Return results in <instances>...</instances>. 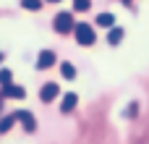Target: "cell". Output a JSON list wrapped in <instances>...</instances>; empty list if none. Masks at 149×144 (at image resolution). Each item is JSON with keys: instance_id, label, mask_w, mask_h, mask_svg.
Returning a JSON list of instances; mask_svg holds the SVG:
<instances>
[{"instance_id": "9", "label": "cell", "mask_w": 149, "mask_h": 144, "mask_svg": "<svg viewBox=\"0 0 149 144\" xmlns=\"http://www.w3.org/2000/svg\"><path fill=\"white\" fill-rule=\"evenodd\" d=\"M76 105H79V94H73V92L63 94V100H60V110H63V113H71Z\"/></svg>"}, {"instance_id": "16", "label": "cell", "mask_w": 149, "mask_h": 144, "mask_svg": "<svg viewBox=\"0 0 149 144\" xmlns=\"http://www.w3.org/2000/svg\"><path fill=\"white\" fill-rule=\"evenodd\" d=\"M47 3H60V0H47Z\"/></svg>"}, {"instance_id": "3", "label": "cell", "mask_w": 149, "mask_h": 144, "mask_svg": "<svg viewBox=\"0 0 149 144\" xmlns=\"http://www.w3.org/2000/svg\"><path fill=\"white\" fill-rule=\"evenodd\" d=\"M55 60H58V58H55L52 50H42V52L37 55V68H39V71H47V68L55 66Z\"/></svg>"}, {"instance_id": "5", "label": "cell", "mask_w": 149, "mask_h": 144, "mask_svg": "<svg viewBox=\"0 0 149 144\" xmlns=\"http://www.w3.org/2000/svg\"><path fill=\"white\" fill-rule=\"evenodd\" d=\"M0 94H3V97H10V100H24V97H26V89L10 81V84H5V87H3V92H0Z\"/></svg>"}, {"instance_id": "8", "label": "cell", "mask_w": 149, "mask_h": 144, "mask_svg": "<svg viewBox=\"0 0 149 144\" xmlns=\"http://www.w3.org/2000/svg\"><path fill=\"white\" fill-rule=\"evenodd\" d=\"M94 24H97V26H102V29H110V26H115V13L102 10V13L94 18Z\"/></svg>"}, {"instance_id": "12", "label": "cell", "mask_w": 149, "mask_h": 144, "mask_svg": "<svg viewBox=\"0 0 149 144\" xmlns=\"http://www.w3.org/2000/svg\"><path fill=\"white\" fill-rule=\"evenodd\" d=\"M21 5H24L26 10H39V8H42V0H21Z\"/></svg>"}, {"instance_id": "13", "label": "cell", "mask_w": 149, "mask_h": 144, "mask_svg": "<svg viewBox=\"0 0 149 144\" xmlns=\"http://www.w3.org/2000/svg\"><path fill=\"white\" fill-rule=\"evenodd\" d=\"M89 5H92V0H73L76 10H89Z\"/></svg>"}, {"instance_id": "7", "label": "cell", "mask_w": 149, "mask_h": 144, "mask_svg": "<svg viewBox=\"0 0 149 144\" xmlns=\"http://www.w3.org/2000/svg\"><path fill=\"white\" fill-rule=\"evenodd\" d=\"M123 37H126L123 26H118V24H115V26H110V29H107V45H110V47H118V45L123 42Z\"/></svg>"}, {"instance_id": "1", "label": "cell", "mask_w": 149, "mask_h": 144, "mask_svg": "<svg viewBox=\"0 0 149 144\" xmlns=\"http://www.w3.org/2000/svg\"><path fill=\"white\" fill-rule=\"evenodd\" d=\"M73 37H76V42H79L81 47H92V45L97 42L94 26H92V24H86V21H79V24L73 26Z\"/></svg>"}, {"instance_id": "6", "label": "cell", "mask_w": 149, "mask_h": 144, "mask_svg": "<svg viewBox=\"0 0 149 144\" xmlns=\"http://www.w3.org/2000/svg\"><path fill=\"white\" fill-rule=\"evenodd\" d=\"M16 121H18L29 134H31V131H37V121H34V115H31L29 110H18V113H16Z\"/></svg>"}, {"instance_id": "4", "label": "cell", "mask_w": 149, "mask_h": 144, "mask_svg": "<svg viewBox=\"0 0 149 144\" xmlns=\"http://www.w3.org/2000/svg\"><path fill=\"white\" fill-rule=\"evenodd\" d=\"M58 94H60V87H58L55 81H47V84L39 89V100H42V102H52Z\"/></svg>"}, {"instance_id": "15", "label": "cell", "mask_w": 149, "mask_h": 144, "mask_svg": "<svg viewBox=\"0 0 149 144\" xmlns=\"http://www.w3.org/2000/svg\"><path fill=\"white\" fill-rule=\"evenodd\" d=\"M123 5H131V0H123Z\"/></svg>"}, {"instance_id": "10", "label": "cell", "mask_w": 149, "mask_h": 144, "mask_svg": "<svg viewBox=\"0 0 149 144\" xmlns=\"http://www.w3.org/2000/svg\"><path fill=\"white\" fill-rule=\"evenodd\" d=\"M60 73H63V79H68V81L76 79V68H73V63H68V60L60 63Z\"/></svg>"}, {"instance_id": "17", "label": "cell", "mask_w": 149, "mask_h": 144, "mask_svg": "<svg viewBox=\"0 0 149 144\" xmlns=\"http://www.w3.org/2000/svg\"><path fill=\"white\" fill-rule=\"evenodd\" d=\"M0 108H3V94H0Z\"/></svg>"}, {"instance_id": "2", "label": "cell", "mask_w": 149, "mask_h": 144, "mask_svg": "<svg viewBox=\"0 0 149 144\" xmlns=\"http://www.w3.org/2000/svg\"><path fill=\"white\" fill-rule=\"evenodd\" d=\"M52 26H55V31H58V34H68V31H73V26H76L73 13H71V10H60V13L55 16Z\"/></svg>"}, {"instance_id": "14", "label": "cell", "mask_w": 149, "mask_h": 144, "mask_svg": "<svg viewBox=\"0 0 149 144\" xmlns=\"http://www.w3.org/2000/svg\"><path fill=\"white\" fill-rule=\"evenodd\" d=\"M0 84H3V87H5V84H10V71H8V68H3V71H0Z\"/></svg>"}, {"instance_id": "11", "label": "cell", "mask_w": 149, "mask_h": 144, "mask_svg": "<svg viewBox=\"0 0 149 144\" xmlns=\"http://www.w3.org/2000/svg\"><path fill=\"white\" fill-rule=\"evenodd\" d=\"M13 123H16V115H5V118L0 121V134L10 131V129H13Z\"/></svg>"}]
</instances>
